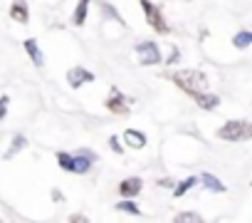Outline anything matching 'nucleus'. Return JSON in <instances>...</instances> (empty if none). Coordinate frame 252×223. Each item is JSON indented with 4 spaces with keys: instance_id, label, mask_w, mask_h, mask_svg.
<instances>
[{
    "instance_id": "1",
    "label": "nucleus",
    "mask_w": 252,
    "mask_h": 223,
    "mask_svg": "<svg viewBox=\"0 0 252 223\" xmlns=\"http://www.w3.org/2000/svg\"><path fill=\"white\" fill-rule=\"evenodd\" d=\"M173 82L193 97L208 89V79L200 70H178V72H173Z\"/></svg>"
},
{
    "instance_id": "2",
    "label": "nucleus",
    "mask_w": 252,
    "mask_h": 223,
    "mask_svg": "<svg viewBox=\"0 0 252 223\" xmlns=\"http://www.w3.org/2000/svg\"><path fill=\"white\" fill-rule=\"evenodd\" d=\"M218 137L225 142H247V139H252V122L230 119L218 129Z\"/></svg>"
},
{
    "instance_id": "3",
    "label": "nucleus",
    "mask_w": 252,
    "mask_h": 223,
    "mask_svg": "<svg viewBox=\"0 0 252 223\" xmlns=\"http://www.w3.org/2000/svg\"><path fill=\"white\" fill-rule=\"evenodd\" d=\"M136 55H139V62H141V65H158V62H161V50H158V45L151 42V40L139 42V45H136Z\"/></svg>"
},
{
    "instance_id": "4",
    "label": "nucleus",
    "mask_w": 252,
    "mask_h": 223,
    "mask_svg": "<svg viewBox=\"0 0 252 223\" xmlns=\"http://www.w3.org/2000/svg\"><path fill=\"white\" fill-rule=\"evenodd\" d=\"M141 8H144V15H146V20H149V25H151L154 30H158V33H168V25H166L161 10H158L154 3H149V0H141Z\"/></svg>"
},
{
    "instance_id": "5",
    "label": "nucleus",
    "mask_w": 252,
    "mask_h": 223,
    "mask_svg": "<svg viewBox=\"0 0 252 223\" xmlns=\"http://www.w3.org/2000/svg\"><path fill=\"white\" fill-rule=\"evenodd\" d=\"M74 156V164H72V174H87L92 169V164L96 161V154H92L89 149H79Z\"/></svg>"
},
{
    "instance_id": "6",
    "label": "nucleus",
    "mask_w": 252,
    "mask_h": 223,
    "mask_svg": "<svg viewBox=\"0 0 252 223\" xmlns=\"http://www.w3.org/2000/svg\"><path fill=\"white\" fill-rule=\"evenodd\" d=\"M94 79V74L89 72V70H84V67H72L69 72H67V82H69V87H82V84H87V82H92Z\"/></svg>"
},
{
    "instance_id": "7",
    "label": "nucleus",
    "mask_w": 252,
    "mask_h": 223,
    "mask_svg": "<svg viewBox=\"0 0 252 223\" xmlns=\"http://www.w3.org/2000/svg\"><path fill=\"white\" fill-rule=\"evenodd\" d=\"M119 191H121V196H126V198L139 196V191H141V179H139V176H129V179H124V181L119 184Z\"/></svg>"
},
{
    "instance_id": "8",
    "label": "nucleus",
    "mask_w": 252,
    "mask_h": 223,
    "mask_svg": "<svg viewBox=\"0 0 252 223\" xmlns=\"http://www.w3.org/2000/svg\"><path fill=\"white\" fill-rule=\"evenodd\" d=\"M25 52L30 55V60H32V65L35 67H42L45 65V57H42V52H40V45L35 42V40H25Z\"/></svg>"
},
{
    "instance_id": "9",
    "label": "nucleus",
    "mask_w": 252,
    "mask_h": 223,
    "mask_svg": "<svg viewBox=\"0 0 252 223\" xmlns=\"http://www.w3.org/2000/svg\"><path fill=\"white\" fill-rule=\"evenodd\" d=\"M10 15H13V20H18V23H28V20H30V13H28V3H25V0H13Z\"/></svg>"
},
{
    "instance_id": "10",
    "label": "nucleus",
    "mask_w": 252,
    "mask_h": 223,
    "mask_svg": "<svg viewBox=\"0 0 252 223\" xmlns=\"http://www.w3.org/2000/svg\"><path fill=\"white\" fill-rule=\"evenodd\" d=\"M195 102H198V107H203V109H215V107L220 104V97H218V94H210V92L205 89V92L195 94Z\"/></svg>"
},
{
    "instance_id": "11",
    "label": "nucleus",
    "mask_w": 252,
    "mask_h": 223,
    "mask_svg": "<svg viewBox=\"0 0 252 223\" xmlns=\"http://www.w3.org/2000/svg\"><path fill=\"white\" fill-rule=\"evenodd\" d=\"M124 139H126V144H129L131 149L146 147V137H144L141 132H134V129H126V132H124Z\"/></svg>"
},
{
    "instance_id": "12",
    "label": "nucleus",
    "mask_w": 252,
    "mask_h": 223,
    "mask_svg": "<svg viewBox=\"0 0 252 223\" xmlns=\"http://www.w3.org/2000/svg\"><path fill=\"white\" fill-rule=\"evenodd\" d=\"M200 181H203V186H205L208 191H215V193H222V191H225V184H222L220 179H215L213 174H208V171L200 176Z\"/></svg>"
},
{
    "instance_id": "13",
    "label": "nucleus",
    "mask_w": 252,
    "mask_h": 223,
    "mask_svg": "<svg viewBox=\"0 0 252 223\" xmlns=\"http://www.w3.org/2000/svg\"><path fill=\"white\" fill-rule=\"evenodd\" d=\"M87 10H89V0H79L77 8H74V15H72V23H74V25H84Z\"/></svg>"
},
{
    "instance_id": "14",
    "label": "nucleus",
    "mask_w": 252,
    "mask_h": 223,
    "mask_svg": "<svg viewBox=\"0 0 252 223\" xmlns=\"http://www.w3.org/2000/svg\"><path fill=\"white\" fill-rule=\"evenodd\" d=\"M232 45H235L237 50H247V47L252 45V33H250V30H240V33L232 37Z\"/></svg>"
},
{
    "instance_id": "15",
    "label": "nucleus",
    "mask_w": 252,
    "mask_h": 223,
    "mask_svg": "<svg viewBox=\"0 0 252 223\" xmlns=\"http://www.w3.org/2000/svg\"><path fill=\"white\" fill-rule=\"evenodd\" d=\"M109 107H111V112H126V107H124V97L119 94V89H114L111 92V97H109V102H106Z\"/></svg>"
},
{
    "instance_id": "16",
    "label": "nucleus",
    "mask_w": 252,
    "mask_h": 223,
    "mask_svg": "<svg viewBox=\"0 0 252 223\" xmlns=\"http://www.w3.org/2000/svg\"><path fill=\"white\" fill-rule=\"evenodd\" d=\"M25 147H28V139L18 134V137L13 139V144H10V149H8V154H5V159H10V156H15V154H18V151H23Z\"/></svg>"
},
{
    "instance_id": "17",
    "label": "nucleus",
    "mask_w": 252,
    "mask_h": 223,
    "mask_svg": "<svg viewBox=\"0 0 252 223\" xmlns=\"http://www.w3.org/2000/svg\"><path fill=\"white\" fill-rule=\"evenodd\" d=\"M116 208H119V211H124V213H131V216H139V213H141V208H139V206H136L131 198L119 201V203H116Z\"/></svg>"
},
{
    "instance_id": "18",
    "label": "nucleus",
    "mask_w": 252,
    "mask_h": 223,
    "mask_svg": "<svg viewBox=\"0 0 252 223\" xmlns=\"http://www.w3.org/2000/svg\"><path fill=\"white\" fill-rule=\"evenodd\" d=\"M57 164L64 169V171H72V164H74V156L72 154H67V151H60L57 154Z\"/></svg>"
},
{
    "instance_id": "19",
    "label": "nucleus",
    "mask_w": 252,
    "mask_h": 223,
    "mask_svg": "<svg viewBox=\"0 0 252 223\" xmlns=\"http://www.w3.org/2000/svg\"><path fill=\"white\" fill-rule=\"evenodd\" d=\"M195 181H198V179H193V176H188L186 181H181V184H178V186L173 188V196H176V198H178V196H183V193H186V191H188L190 186H195Z\"/></svg>"
},
{
    "instance_id": "20",
    "label": "nucleus",
    "mask_w": 252,
    "mask_h": 223,
    "mask_svg": "<svg viewBox=\"0 0 252 223\" xmlns=\"http://www.w3.org/2000/svg\"><path fill=\"white\" fill-rule=\"evenodd\" d=\"M178 223H190V221H200V213H178L176 216Z\"/></svg>"
},
{
    "instance_id": "21",
    "label": "nucleus",
    "mask_w": 252,
    "mask_h": 223,
    "mask_svg": "<svg viewBox=\"0 0 252 223\" xmlns=\"http://www.w3.org/2000/svg\"><path fill=\"white\" fill-rule=\"evenodd\" d=\"M101 8H104V13H106L109 18H114V20H116L119 25H124V20L119 18V13H114V8H111V5H106V3H101Z\"/></svg>"
},
{
    "instance_id": "22",
    "label": "nucleus",
    "mask_w": 252,
    "mask_h": 223,
    "mask_svg": "<svg viewBox=\"0 0 252 223\" xmlns=\"http://www.w3.org/2000/svg\"><path fill=\"white\" fill-rule=\"evenodd\" d=\"M8 104H10L8 97H0V119H5V114H8Z\"/></svg>"
},
{
    "instance_id": "23",
    "label": "nucleus",
    "mask_w": 252,
    "mask_h": 223,
    "mask_svg": "<svg viewBox=\"0 0 252 223\" xmlns=\"http://www.w3.org/2000/svg\"><path fill=\"white\" fill-rule=\"evenodd\" d=\"M109 147H111V151H124V149H121V144H119V139H116V137H111V139H109Z\"/></svg>"
},
{
    "instance_id": "24",
    "label": "nucleus",
    "mask_w": 252,
    "mask_h": 223,
    "mask_svg": "<svg viewBox=\"0 0 252 223\" xmlns=\"http://www.w3.org/2000/svg\"><path fill=\"white\" fill-rule=\"evenodd\" d=\"M178 57H181V52H178V50H173V52H171V57H168V65H173Z\"/></svg>"
},
{
    "instance_id": "25",
    "label": "nucleus",
    "mask_w": 252,
    "mask_h": 223,
    "mask_svg": "<svg viewBox=\"0 0 252 223\" xmlns=\"http://www.w3.org/2000/svg\"><path fill=\"white\" fill-rule=\"evenodd\" d=\"M72 221H87V216H82V213H74V216H72Z\"/></svg>"
}]
</instances>
